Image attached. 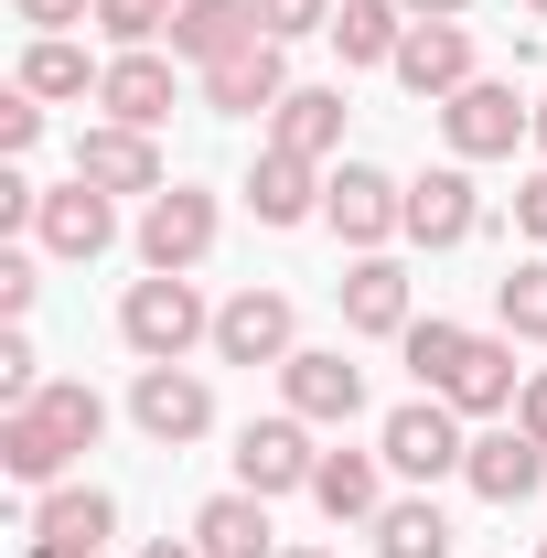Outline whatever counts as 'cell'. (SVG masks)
Here are the masks:
<instances>
[{"mask_svg":"<svg viewBox=\"0 0 547 558\" xmlns=\"http://www.w3.org/2000/svg\"><path fill=\"white\" fill-rule=\"evenodd\" d=\"M440 140H451V161H505L515 140H537V108H526L505 75H473V86L440 108Z\"/></svg>","mask_w":547,"mask_h":558,"instance_id":"cell-5","label":"cell"},{"mask_svg":"<svg viewBox=\"0 0 547 558\" xmlns=\"http://www.w3.org/2000/svg\"><path fill=\"white\" fill-rule=\"evenodd\" d=\"M526 11H537V22H547V0H526Z\"/></svg>","mask_w":547,"mask_h":558,"instance_id":"cell-45","label":"cell"},{"mask_svg":"<svg viewBox=\"0 0 547 558\" xmlns=\"http://www.w3.org/2000/svg\"><path fill=\"white\" fill-rule=\"evenodd\" d=\"M537 150H547V97H537Z\"/></svg>","mask_w":547,"mask_h":558,"instance_id":"cell-44","label":"cell"},{"mask_svg":"<svg viewBox=\"0 0 547 558\" xmlns=\"http://www.w3.org/2000/svg\"><path fill=\"white\" fill-rule=\"evenodd\" d=\"M33 290H44V279H33V258H22V247H11V258H0V312L22 323V312H33Z\"/></svg>","mask_w":547,"mask_h":558,"instance_id":"cell-38","label":"cell"},{"mask_svg":"<svg viewBox=\"0 0 547 558\" xmlns=\"http://www.w3.org/2000/svg\"><path fill=\"white\" fill-rule=\"evenodd\" d=\"M119 344H130L139 365H183L194 344H215L205 290H194V279H172V269L130 279V301H119Z\"/></svg>","mask_w":547,"mask_h":558,"instance_id":"cell-1","label":"cell"},{"mask_svg":"<svg viewBox=\"0 0 547 558\" xmlns=\"http://www.w3.org/2000/svg\"><path fill=\"white\" fill-rule=\"evenodd\" d=\"M258 44V11L247 0H172V54L205 75V65H226V54H247Z\"/></svg>","mask_w":547,"mask_h":558,"instance_id":"cell-19","label":"cell"},{"mask_svg":"<svg viewBox=\"0 0 547 558\" xmlns=\"http://www.w3.org/2000/svg\"><path fill=\"white\" fill-rule=\"evenodd\" d=\"M33 236H44L54 258H108V247H119V194H97V183H54L44 215H33Z\"/></svg>","mask_w":547,"mask_h":558,"instance_id":"cell-14","label":"cell"},{"mask_svg":"<svg viewBox=\"0 0 547 558\" xmlns=\"http://www.w3.org/2000/svg\"><path fill=\"white\" fill-rule=\"evenodd\" d=\"M279 398H290V418H312V429H343V418L365 409V365H343L333 344H301L279 365Z\"/></svg>","mask_w":547,"mask_h":558,"instance_id":"cell-10","label":"cell"},{"mask_svg":"<svg viewBox=\"0 0 547 558\" xmlns=\"http://www.w3.org/2000/svg\"><path fill=\"white\" fill-rule=\"evenodd\" d=\"M323 183H333V172H323V161H301V150H258V172H247V205H258V226H312V215H323Z\"/></svg>","mask_w":547,"mask_h":558,"instance_id":"cell-16","label":"cell"},{"mask_svg":"<svg viewBox=\"0 0 547 558\" xmlns=\"http://www.w3.org/2000/svg\"><path fill=\"white\" fill-rule=\"evenodd\" d=\"M398 86H409V97H429V108H451V97H462V86H473V33H462V22H409V44H398Z\"/></svg>","mask_w":547,"mask_h":558,"instance_id":"cell-11","label":"cell"},{"mask_svg":"<svg viewBox=\"0 0 547 558\" xmlns=\"http://www.w3.org/2000/svg\"><path fill=\"white\" fill-rule=\"evenodd\" d=\"M33 398H44V354H33L22 323H11V333H0V409H33Z\"/></svg>","mask_w":547,"mask_h":558,"instance_id":"cell-33","label":"cell"},{"mask_svg":"<svg viewBox=\"0 0 547 558\" xmlns=\"http://www.w3.org/2000/svg\"><path fill=\"white\" fill-rule=\"evenodd\" d=\"M269 44H301V33H333V0H247Z\"/></svg>","mask_w":547,"mask_h":558,"instance_id":"cell-34","label":"cell"},{"mask_svg":"<svg viewBox=\"0 0 547 558\" xmlns=\"http://www.w3.org/2000/svg\"><path fill=\"white\" fill-rule=\"evenodd\" d=\"M418 312H409V269L376 247V258H354L343 269V333H376V344H398Z\"/></svg>","mask_w":547,"mask_h":558,"instance_id":"cell-15","label":"cell"},{"mask_svg":"<svg viewBox=\"0 0 547 558\" xmlns=\"http://www.w3.org/2000/svg\"><path fill=\"white\" fill-rule=\"evenodd\" d=\"M279 558H333V548H279Z\"/></svg>","mask_w":547,"mask_h":558,"instance_id":"cell-43","label":"cell"},{"mask_svg":"<svg viewBox=\"0 0 547 558\" xmlns=\"http://www.w3.org/2000/svg\"><path fill=\"white\" fill-rule=\"evenodd\" d=\"M139 558H205V548H194V537H150Z\"/></svg>","mask_w":547,"mask_h":558,"instance_id":"cell-41","label":"cell"},{"mask_svg":"<svg viewBox=\"0 0 547 558\" xmlns=\"http://www.w3.org/2000/svg\"><path fill=\"white\" fill-rule=\"evenodd\" d=\"M409 236L418 247H473L483 236V194H473V161H440L409 183Z\"/></svg>","mask_w":547,"mask_h":558,"instance_id":"cell-13","label":"cell"},{"mask_svg":"<svg viewBox=\"0 0 547 558\" xmlns=\"http://www.w3.org/2000/svg\"><path fill=\"white\" fill-rule=\"evenodd\" d=\"M462 418H494V409H515L526 398V365H515V333H473V354L451 365V387H440Z\"/></svg>","mask_w":547,"mask_h":558,"instance_id":"cell-17","label":"cell"},{"mask_svg":"<svg viewBox=\"0 0 547 558\" xmlns=\"http://www.w3.org/2000/svg\"><path fill=\"white\" fill-rule=\"evenodd\" d=\"M215 354H226V365H290V354H301L290 301H279V290H236V301H215Z\"/></svg>","mask_w":547,"mask_h":558,"instance_id":"cell-9","label":"cell"},{"mask_svg":"<svg viewBox=\"0 0 547 558\" xmlns=\"http://www.w3.org/2000/svg\"><path fill=\"white\" fill-rule=\"evenodd\" d=\"M33 537L108 548V537H119V494H97V484H54V494H33Z\"/></svg>","mask_w":547,"mask_h":558,"instance_id":"cell-25","label":"cell"},{"mask_svg":"<svg viewBox=\"0 0 547 558\" xmlns=\"http://www.w3.org/2000/svg\"><path fill=\"white\" fill-rule=\"evenodd\" d=\"M97 33H108L119 54H150V44L172 33V0H97Z\"/></svg>","mask_w":547,"mask_h":558,"instance_id":"cell-32","label":"cell"},{"mask_svg":"<svg viewBox=\"0 0 547 558\" xmlns=\"http://www.w3.org/2000/svg\"><path fill=\"white\" fill-rule=\"evenodd\" d=\"M494 312H505V333H515V344H547V258H526V269L494 279Z\"/></svg>","mask_w":547,"mask_h":558,"instance_id":"cell-31","label":"cell"},{"mask_svg":"<svg viewBox=\"0 0 547 558\" xmlns=\"http://www.w3.org/2000/svg\"><path fill=\"white\" fill-rule=\"evenodd\" d=\"M537 558H547V548H537Z\"/></svg>","mask_w":547,"mask_h":558,"instance_id":"cell-46","label":"cell"},{"mask_svg":"<svg viewBox=\"0 0 547 558\" xmlns=\"http://www.w3.org/2000/svg\"><path fill=\"white\" fill-rule=\"evenodd\" d=\"M376 451H387V473H409V484H440V473L473 462V440H462V409H451V398H409V409H387Z\"/></svg>","mask_w":547,"mask_h":558,"instance_id":"cell-4","label":"cell"},{"mask_svg":"<svg viewBox=\"0 0 547 558\" xmlns=\"http://www.w3.org/2000/svg\"><path fill=\"white\" fill-rule=\"evenodd\" d=\"M398 354H409L418 398H440V387H451V365L473 354V323H409V333H398Z\"/></svg>","mask_w":547,"mask_h":558,"instance_id":"cell-30","label":"cell"},{"mask_svg":"<svg viewBox=\"0 0 547 558\" xmlns=\"http://www.w3.org/2000/svg\"><path fill=\"white\" fill-rule=\"evenodd\" d=\"M75 183H97V194H161L172 172H161V140L150 130L97 119V130H75Z\"/></svg>","mask_w":547,"mask_h":558,"instance_id":"cell-8","label":"cell"},{"mask_svg":"<svg viewBox=\"0 0 547 558\" xmlns=\"http://www.w3.org/2000/svg\"><path fill=\"white\" fill-rule=\"evenodd\" d=\"M65 462H75V451H65V440H54L33 409H0V473H11V484L54 494V473H65Z\"/></svg>","mask_w":547,"mask_h":558,"instance_id":"cell-26","label":"cell"},{"mask_svg":"<svg viewBox=\"0 0 547 558\" xmlns=\"http://www.w3.org/2000/svg\"><path fill=\"white\" fill-rule=\"evenodd\" d=\"M33 418H44V429H54L65 451H97V429H108V398H97V387H75V376H44Z\"/></svg>","mask_w":547,"mask_h":558,"instance_id":"cell-29","label":"cell"},{"mask_svg":"<svg viewBox=\"0 0 547 558\" xmlns=\"http://www.w3.org/2000/svg\"><path fill=\"white\" fill-rule=\"evenodd\" d=\"M33 140H44V97H22V86H11V97H0V161H22Z\"/></svg>","mask_w":547,"mask_h":558,"instance_id":"cell-35","label":"cell"},{"mask_svg":"<svg viewBox=\"0 0 547 558\" xmlns=\"http://www.w3.org/2000/svg\"><path fill=\"white\" fill-rule=\"evenodd\" d=\"M398 11H409V22H462L473 0H398Z\"/></svg>","mask_w":547,"mask_h":558,"instance_id":"cell-40","label":"cell"},{"mask_svg":"<svg viewBox=\"0 0 547 558\" xmlns=\"http://www.w3.org/2000/svg\"><path fill=\"white\" fill-rule=\"evenodd\" d=\"M11 86L54 108V97H97V86H108V65H86V44H75V33H33V44H22V75H11Z\"/></svg>","mask_w":547,"mask_h":558,"instance_id":"cell-23","label":"cell"},{"mask_svg":"<svg viewBox=\"0 0 547 558\" xmlns=\"http://www.w3.org/2000/svg\"><path fill=\"white\" fill-rule=\"evenodd\" d=\"M215 194H194V183H161L150 205H139V269H172V279H194L215 258Z\"/></svg>","mask_w":547,"mask_h":558,"instance_id":"cell-3","label":"cell"},{"mask_svg":"<svg viewBox=\"0 0 547 558\" xmlns=\"http://www.w3.org/2000/svg\"><path fill=\"white\" fill-rule=\"evenodd\" d=\"M515 226H526V247L547 258V172H526V183H515Z\"/></svg>","mask_w":547,"mask_h":558,"instance_id":"cell-36","label":"cell"},{"mask_svg":"<svg viewBox=\"0 0 547 558\" xmlns=\"http://www.w3.org/2000/svg\"><path fill=\"white\" fill-rule=\"evenodd\" d=\"M323 226H333L354 258H376L387 236H409V183L376 172V161H333V183H323Z\"/></svg>","mask_w":547,"mask_h":558,"instance_id":"cell-2","label":"cell"},{"mask_svg":"<svg viewBox=\"0 0 547 558\" xmlns=\"http://www.w3.org/2000/svg\"><path fill=\"white\" fill-rule=\"evenodd\" d=\"M312 473H323V451H312V418H247V429H236V484L247 494H312Z\"/></svg>","mask_w":547,"mask_h":558,"instance_id":"cell-6","label":"cell"},{"mask_svg":"<svg viewBox=\"0 0 547 558\" xmlns=\"http://www.w3.org/2000/svg\"><path fill=\"white\" fill-rule=\"evenodd\" d=\"M462 484H473L483 505H526V494L547 484V440H526V429H483L473 462H462Z\"/></svg>","mask_w":547,"mask_h":558,"instance_id":"cell-18","label":"cell"},{"mask_svg":"<svg viewBox=\"0 0 547 558\" xmlns=\"http://www.w3.org/2000/svg\"><path fill=\"white\" fill-rule=\"evenodd\" d=\"M365 537H376V558H451V515H440L429 494H398Z\"/></svg>","mask_w":547,"mask_h":558,"instance_id":"cell-27","label":"cell"},{"mask_svg":"<svg viewBox=\"0 0 547 558\" xmlns=\"http://www.w3.org/2000/svg\"><path fill=\"white\" fill-rule=\"evenodd\" d=\"M515 429H526V440H547V365L526 376V398H515Z\"/></svg>","mask_w":547,"mask_h":558,"instance_id":"cell-39","label":"cell"},{"mask_svg":"<svg viewBox=\"0 0 547 558\" xmlns=\"http://www.w3.org/2000/svg\"><path fill=\"white\" fill-rule=\"evenodd\" d=\"M333 44H343V65H398L409 11H398V0H343V11H333Z\"/></svg>","mask_w":547,"mask_h":558,"instance_id":"cell-28","label":"cell"},{"mask_svg":"<svg viewBox=\"0 0 547 558\" xmlns=\"http://www.w3.org/2000/svg\"><path fill=\"white\" fill-rule=\"evenodd\" d=\"M172 54H108V86H97V108L119 119V130H161L172 119Z\"/></svg>","mask_w":547,"mask_h":558,"instance_id":"cell-20","label":"cell"},{"mask_svg":"<svg viewBox=\"0 0 547 558\" xmlns=\"http://www.w3.org/2000/svg\"><path fill=\"white\" fill-rule=\"evenodd\" d=\"M194 548L205 558H279V537H269V494H205L194 505Z\"/></svg>","mask_w":547,"mask_h":558,"instance_id":"cell-22","label":"cell"},{"mask_svg":"<svg viewBox=\"0 0 547 558\" xmlns=\"http://www.w3.org/2000/svg\"><path fill=\"white\" fill-rule=\"evenodd\" d=\"M279 97H290V44H247V54H226V65H205V108L215 119H279Z\"/></svg>","mask_w":547,"mask_h":558,"instance_id":"cell-12","label":"cell"},{"mask_svg":"<svg viewBox=\"0 0 547 558\" xmlns=\"http://www.w3.org/2000/svg\"><path fill=\"white\" fill-rule=\"evenodd\" d=\"M312 505H323L333 526H376V515H387V451H323Z\"/></svg>","mask_w":547,"mask_h":558,"instance_id":"cell-21","label":"cell"},{"mask_svg":"<svg viewBox=\"0 0 547 558\" xmlns=\"http://www.w3.org/2000/svg\"><path fill=\"white\" fill-rule=\"evenodd\" d=\"M33 33H65V22H97V0H11Z\"/></svg>","mask_w":547,"mask_h":558,"instance_id":"cell-37","label":"cell"},{"mask_svg":"<svg viewBox=\"0 0 547 558\" xmlns=\"http://www.w3.org/2000/svg\"><path fill=\"white\" fill-rule=\"evenodd\" d=\"M22 558H97V548H65V537H33Z\"/></svg>","mask_w":547,"mask_h":558,"instance_id":"cell-42","label":"cell"},{"mask_svg":"<svg viewBox=\"0 0 547 558\" xmlns=\"http://www.w3.org/2000/svg\"><path fill=\"white\" fill-rule=\"evenodd\" d=\"M130 418H139V440L183 451V440H205V429H215V387L194 376V365H139V387H130Z\"/></svg>","mask_w":547,"mask_h":558,"instance_id":"cell-7","label":"cell"},{"mask_svg":"<svg viewBox=\"0 0 547 558\" xmlns=\"http://www.w3.org/2000/svg\"><path fill=\"white\" fill-rule=\"evenodd\" d=\"M269 140L333 172V150H343V86H290V97H279V119H269Z\"/></svg>","mask_w":547,"mask_h":558,"instance_id":"cell-24","label":"cell"}]
</instances>
